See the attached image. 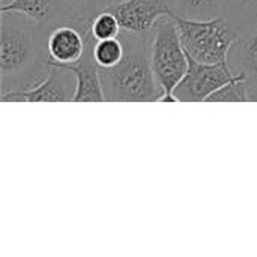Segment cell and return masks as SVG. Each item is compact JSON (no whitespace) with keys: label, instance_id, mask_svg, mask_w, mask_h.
Wrapping results in <instances>:
<instances>
[{"label":"cell","instance_id":"obj_18","mask_svg":"<svg viewBox=\"0 0 257 257\" xmlns=\"http://www.w3.org/2000/svg\"><path fill=\"white\" fill-rule=\"evenodd\" d=\"M248 101L257 102V86H248Z\"/></svg>","mask_w":257,"mask_h":257},{"label":"cell","instance_id":"obj_5","mask_svg":"<svg viewBox=\"0 0 257 257\" xmlns=\"http://www.w3.org/2000/svg\"><path fill=\"white\" fill-rule=\"evenodd\" d=\"M238 75L239 74L233 72L230 66L202 63L188 56V69L175 87L173 95L181 102H203Z\"/></svg>","mask_w":257,"mask_h":257},{"label":"cell","instance_id":"obj_11","mask_svg":"<svg viewBox=\"0 0 257 257\" xmlns=\"http://www.w3.org/2000/svg\"><path fill=\"white\" fill-rule=\"evenodd\" d=\"M229 66L236 74H245L248 86H257V29L235 42L229 54Z\"/></svg>","mask_w":257,"mask_h":257},{"label":"cell","instance_id":"obj_2","mask_svg":"<svg viewBox=\"0 0 257 257\" xmlns=\"http://www.w3.org/2000/svg\"><path fill=\"white\" fill-rule=\"evenodd\" d=\"M125 44V56L119 65L99 69L105 101L108 102H155L164 96L151 65V32L119 35Z\"/></svg>","mask_w":257,"mask_h":257},{"label":"cell","instance_id":"obj_6","mask_svg":"<svg viewBox=\"0 0 257 257\" xmlns=\"http://www.w3.org/2000/svg\"><path fill=\"white\" fill-rule=\"evenodd\" d=\"M90 21H71L54 26L47 32L45 51L47 63L68 66L77 63L87 45Z\"/></svg>","mask_w":257,"mask_h":257},{"label":"cell","instance_id":"obj_12","mask_svg":"<svg viewBox=\"0 0 257 257\" xmlns=\"http://www.w3.org/2000/svg\"><path fill=\"white\" fill-rule=\"evenodd\" d=\"M220 8L239 38L257 29V0H220Z\"/></svg>","mask_w":257,"mask_h":257},{"label":"cell","instance_id":"obj_7","mask_svg":"<svg viewBox=\"0 0 257 257\" xmlns=\"http://www.w3.org/2000/svg\"><path fill=\"white\" fill-rule=\"evenodd\" d=\"M48 65L45 77L24 90L8 92L0 95L5 102H69L74 99L77 89L75 75L62 66Z\"/></svg>","mask_w":257,"mask_h":257},{"label":"cell","instance_id":"obj_3","mask_svg":"<svg viewBox=\"0 0 257 257\" xmlns=\"http://www.w3.org/2000/svg\"><path fill=\"white\" fill-rule=\"evenodd\" d=\"M173 18L188 56L202 63L229 66L230 50L239 36L223 17L194 20L173 15Z\"/></svg>","mask_w":257,"mask_h":257},{"label":"cell","instance_id":"obj_4","mask_svg":"<svg viewBox=\"0 0 257 257\" xmlns=\"http://www.w3.org/2000/svg\"><path fill=\"white\" fill-rule=\"evenodd\" d=\"M151 65L164 89L161 102H178L173 90L188 69V54L182 45L176 21L170 15L160 18L151 30Z\"/></svg>","mask_w":257,"mask_h":257},{"label":"cell","instance_id":"obj_14","mask_svg":"<svg viewBox=\"0 0 257 257\" xmlns=\"http://www.w3.org/2000/svg\"><path fill=\"white\" fill-rule=\"evenodd\" d=\"M125 56V44L120 36L95 41L93 57L99 69H110L120 63Z\"/></svg>","mask_w":257,"mask_h":257},{"label":"cell","instance_id":"obj_15","mask_svg":"<svg viewBox=\"0 0 257 257\" xmlns=\"http://www.w3.org/2000/svg\"><path fill=\"white\" fill-rule=\"evenodd\" d=\"M248 101V81L245 74H239L233 81L215 90L206 102H247Z\"/></svg>","mask_w":257,"mask_h":257},{"label":"cell","instance_id":"obj_19","mask_svg":"<svg viewBox=\"0 0 257 257\" xmlns=\"http://www.w3.org/2000/svg\"><path fill=\"white\" fill-rule=\"evenodd\" d=\"M9 0H2V5H5V3H8Z\"/></svg>","mask_w":257,"mask_h":257},{"label":"cell","instance_id":"obj_13","mask_svg":"<svg viewBox=\"0 0 257 257\" xmlns=\"http://www.w3.org/2000/svg\"><path fill=\"white\" fill-rule=\"evenodd\" d=\"M173 15L194 20L221 17L220 0H169Z\"/></svg>","mask_w":257,"mask_h":257},{"label":"cell","instance_id":"obj_9","mask_svg":"<svg viewBox=\"0 0 257 257\" xmlns=\"http://www.w3.org/2000/svg\"><path fill=\"white\" fill-rule=\"evenodd\" d=\"M14 11L29 17L45 32L62 23L78 21L68 0H9L0 5V12Z\"/></svg>","mask_w":257,"mask_h":257},{"label":"cell","instance_id":"obj_17","mask_svg":"<svg viewBox=\"0 0 257 257\" xmlns=\"http://www.w3.org/2000/svg\"><path fill=\"white\" fill-rule=\"evenodd\" d=\"M114 2L117 0H68L75 20L78 21H90L98 12Z\"/></svg>","mask_w":257,"mask_h":257},{"label":"cell","instance_id":"obj_1","mask_svg":"<svg viewBox=\"0 0 257 257\" xmlns=\"http://www.w3.org/2000/svg\"><path fill=\"white\" fill-rule=\"evenodd\" d=\"M0 87L2 95L29 89L41 81L47 71V32L29 17L0 12Z\"/></svg>","mask_w":257,"mask_h":257},{"label":"cell","instance_id":"obj_10","mask_svg":"<svg viewBox=\"0 0 257 257\" xmlns=\"http://www.w3.org/2000/svg\"><path fill=\"white\" fill-rule=\"evenodd\" d=\"M93 44H95V39L92 38V35H89L83 57L74 65L62 66L65 69H69L77 78V89H75V95L72 99L74 102H104L105 101L99 68L93 57Z\"/></svg>","mask_w":257,"mask_h":257},{"label":"cell","instance_id":"obj_16","mask_svg":"<svg viewBox=\"0 0 257 257\" xmlns=\"http://www.w3.org/2000/svg\"><path fill=\"white\" fill-rule=\"evenodd\" d=\"M120 32V23L110 11L102 9L90 20V35L95 41L117 38Z\"/></svg>","mask_w":257,"mask_h":257},{"label":"cell","instance_id":"obj_8","mask_svg":"<svg viewBox=\"0 0 257 257\" xmlns=\"http://www.w3.org/2000/svg\"><path fill=\"white\" fill-rule=\"evenodd\" d=\"M120 23L122 30L148 33L166 15L173 17L169 0H117L105 8Z\"/></svg>","mask_w":257,"mask_h":257}]
</instances>
